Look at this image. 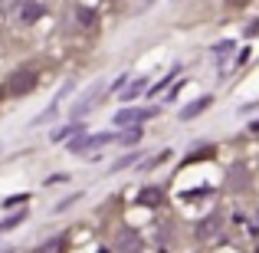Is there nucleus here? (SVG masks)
Masks as SVG:
<instances>
[{"label":"nucleus","mask_w":259,"mask_h":253,"mask_svg":"<svg viewBox=\"0 0 259 253\" xmlns=\"http://www.w3.org/2000/svg\"><path fill=\"white\" fill-rule=\"evenodd\" d=\"M63 250H66V240L63 237H53V240H46L36 253H63Z\"/></svg>","instance_id":"obj_10"},{"label":"nucleus","mask_w":259,"mask_h":253,"mask_svg":"<svg viewBox=\"0 0 259 253\" xmlns=\"http://www.w3.org/2000/svg\"><path fill=\"white\" fill-rule=\"evenodd\" d=\"M43 13H46L43 4H36V0H23V7H20V20H23V23H36Z\"/></svg>","instance_id":"obj_4"},{"label":"nucleus","mask_w":259,"mask_h":253,"mask_svg":"<svg viewBox=\"0 0 259 253\" xmlns=\"http://www.w3.org/2000/svg\"><path fill=\"white\" fill-rule=\"evenodd\" d=\"M210 102H213V99H210V95H203V99H197V102H190V105H184V109H181V122H190V119H197V115H200L203 109L210 105Z\"/></svg>","instance_id":"obj_6"},{"label":"nucleus","mask_w":259,"mask_h":253,"mask_svg":"<svg viewBox=\"0 0 259 253\" xmlns=\"http://www.w3.org/2000/svg\"><path fill=\"white\" fill-rule=\"evenodd\" d=\"M26 201H30V194H13V197H7V201H4V207H23Z\"/></svg>","instance_id":"obj_11"},{"label":"nucleus","mask_w":259,"mask_h":253,"mask_svg":"<svg viewBox=\"0 0 259 253\" xmlns=\"http://www.w3.org/2000/svg\"><path fill=\"white\" fill-rule=\"evenodd\" d=\"M99 92H102V86H92V89H89V95H85V99L79 102V105H72V119H82L89 109H92L95 102H99Z\"/></svg>","instance_id":"obj_5"},{"label":"nucleus","mask_w":259,"mask_h":253,"mask_svg":"<svg viewBox=\"0 0 259 253\" xmlns=\"http://www.w3.org/2000/svg\"><path fill=\"white\" fill-rule=\"evenodd\" d=\"M99 253H108V250H99Z\"/></svg>","instance_id":"obj_17"},{"label":"nucleus","mask_w":259,"mask_h":253,"mask_svg":"<svg viewBox=\"0 0 259 253\" xmlns=\"http://www.w3.org/2000/svg\"><path fill=\"white\" fill-rule=\"evenodd\" d=\"M151 115H154V109H121V112L115 115V125L128 128V125H138V122L151 119Z\"/></svg>","instance_id":"obj_3"},{"label":"nucleus","mask_w":259,"mask_h":253,"mask_svg":"<svg viewBox=\"0 0 259 253\" xmlns=\"http://www.w3.org/2000/svg\"><path fill=\"white\" fill-rule=\"evenodd\" d=\"M217 234V221H203L200 230H197V237H213Z\"/></svg>","instance_id":"obj_13"},{"label":"nucleus","mask_w":259,"mask_h":253,"mask_svg":"<svg viewBox=\"0 0 259 253\" xmlns=\"http://www.w3.org/2000/svg\"><path fill=\"white\" fill-rule=\"evenodd\" d=\"M230 50H233V43H230V40H227V43H217L213 46V56H227Z\"/></svg>","instance_id":"obj_15"},{"label":"nucleus","mask_w":259,"mask_h":253,"mask_svg":"<svg viewBox=\"0 0 259 253\" xmlns=\"http://www.w3.org/2000/svg\"><path fill=\"white\" fill-rule=\"evenodd\" d=\"M145 89H148V79H132V83L121 89V95H118V99H121V102H132V99H138V95L145 92Z\"/></svg>","instance_id":"obj_7"},{"label":"nucleus","mask_w":259,"mask_h":253,"mask_svg":"<svg viewBox=\"0 0 259 253\" xmlns=\"http://www.w3.org/2000/svg\"><path fill=\"white\" fill-rule=\"evenodd\" d=\"M135 158H138V155H125V158H118V161H115L112 168H115V171H121V168H128V165H132Z\"/></svg>","instance_id":"obj_16"},{"label":"nucleus","mask_w":259,"mask_h":253,"mask_svg":"<svg viewBox=\"0 0 259 253\" xmlns=\"http://www.w3.org/2000/svg\"><path fill=\"white\" fill-rule=\"evenodd\" d=\"M33 86H36V73H33V69H17L10 79H7L4 92L7 95H26Z\"/></svg>","instance_id":"obj_1"},{"label":"nucleus","mask_w":259,"mask_h":253,"mask_svg":"<svg viewBox=\"0 0 259 253\" xmlns=\"http://www.w3.org/2000/svg\"><path fill=\"white\" fill-rule=\"evenodd\" d=\"M177 69H181V66H174V69H171V73H167V76H164V79H161V83H158V86H154V89H151V95H158V92H161V89H164L167 83H171V79L177 76Z\"/></svg>","instance_id":"obj_14"},{"label":"nucleus","mask_w":259,"mask_h":253,"mask_svg":"<svg viewBox=\"0 0 259 253\" xmlns=\"http://www.w3.org/2000/svg\"><path fill=\"white\" fill-rule=\"evenodd\" d=\"M115 135H108V132H102V135H82L79 132V138H72L69 141V152L72 155H85L89 148H102V145H108Z\"/></svg>","instance_id":"obj_2"},{"label":"nucleus","mask_w":259,"mask_h":253,"mask_svg":"<svg viewBox=\"0 0 259 253\" xmlns=\"http://www.w3.org/2000/svg\"><path fill=\"white\" fill-rule=\"evenodd\" d=\"M138 204H145V207H158V204H161V191L158 188H145L138 194Z\"/></svg>","instance_id":"obj_9"},{"label":"nucleus","mask_w":259,"mask_h":253,"mask_svg":"<svg viewBox=\"0 0 259 253\" xmlns=\"http://www.w3.org/2000/svg\"><path fill=\"white\" fill-rule=\"evenodd\" d=\"M138 138H141V132H138L135 125H128V128H125V135H121V141H125V145H135Z\"/></svg>","instance_id":"obj_12"},{"label":"nucleus","mask_w":259,"mask_h":253,"mask_svg":"<svg viewBox=\"0 0 259 253\" xmlns=\"http://www.w3.org/2000/svg\"><path fill=\"white\" fill-rule=\"evenodd\" d=\"M23 217H26V204L20 210H13L10 217H4V221H0V234H10L13 227H20V224H23Z\"/></svg>","instance_id":"obj_8"}]
</instances>
